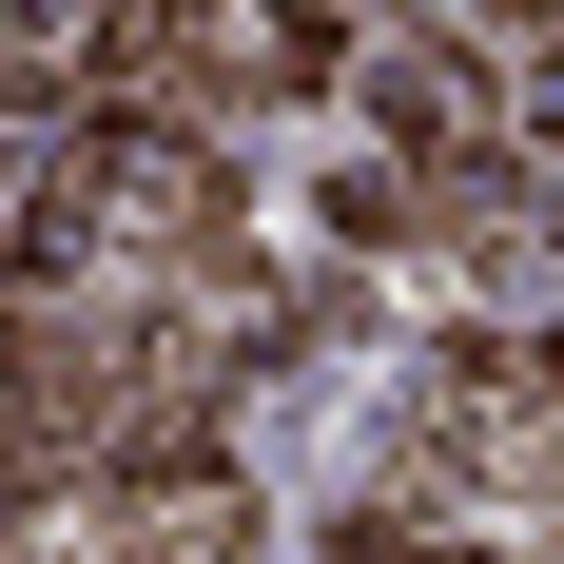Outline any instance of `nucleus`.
<instances>
[{
	"label": "nucleus",
	"instance_id": "1",
	"mask_svg": "<svg viewBox=\"0 0 564 564\" xmlns=\"http://www.w3.org/2000/svg\"><path fill=\"white\" fill-rule=\"evenodd\" d=\"M98 564H253V487L234 467H137L98 525Z\"/></svg>",
	"mask_w": 564,
	"mask_h": 564
},
{
	"label": "nucleus",
	"instance_id": "3",
	"mask_svg": "<svg viewBox=\"0 0 564 564\" xmlns=\"http://www.w3.org/2000/svg\"><path fill=\"white\" fill-rule=\"evenodd\" d=\"M370 98L429 137V175H448V156H487V78H467L448 40H370Z\"/></svg>",
	"mask_w": 564,
	"mask_h": 564
},
{
	"label": "nucleus",
	"instance_id": "5",
	"mask_svg": "<svg viewBox=\"0 0 564 564\" xmlns=\"http://www.w3.org/2000/svg\"><path fill=\"white\" fill-rule=\"evenodd\" d=\"M487 20H564V0H487Z\"/></svg>",
	"mask_w": 564,
	"mask_h": 564
},
{
	"label": "nucleus",
	"instance_id": "2",
	"mask_svg": "<svg viewBox=\"0 0 564 564\" xmlns=\"http://www.w3.org/2000/svg\"><path fill=\"white\" fill-rule=\"evenodd\" d=\"M98 195H117L137 234H215V215H234L215 137H98Z\"/></svg>",
	"mask_w": 564,
	"mask_h": 564
},
{
	"label": "nucleus",
	"instance_id": "4",
	"mask_svg": "<svg viewBox=\"0 0 564 564\" xmlns=\"http://www.w3.org/2000/svg\"><path fill=\"white\" fill-rule=\"evenodd\" d=\"M507 117H525V137H564V20L525 40V78H507Z\"/></svg>",
	"mask_w": 564,
	"mask_h": 564
}]
</instances>
